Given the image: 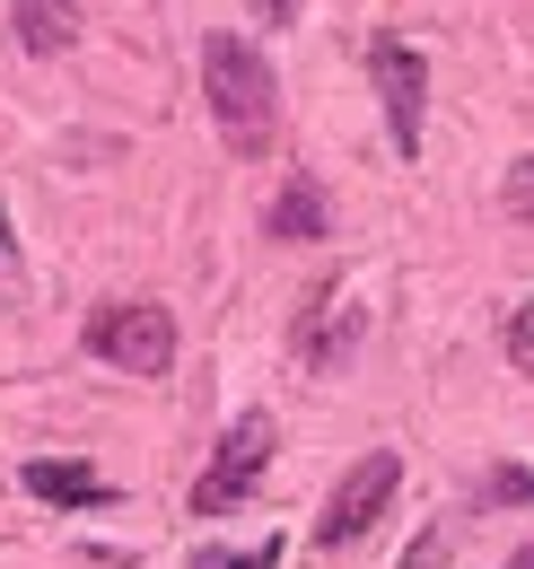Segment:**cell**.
Masks as SVG:
<instances>
[{"mask_svg":"<svg viewBox=\"0 0 534 569\" xmlns=\"http://www.w3.org/2000/svg\"><path fill=\"white\" fill-rule=\"evenodd\" d=\"M201 88H210V123L237 158H264L280 132V79L246 36H201Z\"/></svg>","mask_w":534,"mask_h":569,"instance_id":"cell-1","label":"cell"},{"mask_svg":"<svg viewBox=\"0 0 534 569\" xmlns=\"http://www.w3.org/2000/svg\"><path fill=\"white\" fill-rule=\"evenodd\" d=\"M79 342L123 377H167L176 368V316L158 298H106V307H88Z\"/></svg>","mask_w":534,"mask_h":569,"instance_id":"cell-2","label":"cell"},{"mask_svg":"<svg viewBox=\"0 0 534 569\" xmlns=\"http://www.w3.org/2000/svg\"><path fill=\"white\" fill-rule=\"evenodd\" d=\"M264 465H271V421H264V412L228 421L219 456L201 465V482H194V517H228V508H246L255 482H264Z\"/></svg>","mask_w":534,"mask_h":569,"instance_id":"cell-3","label":"cell"},{"mask_svg":"<svg viewBox=\"0 0 534 569\" xmlns=\"http://www.w3.org/2000/svg\"><path fill=\"white\" fill-rule=\"evenodd\" d=\"M395 482H403V465H395V447H377V456H359L350 473L334 482V499H325V517H316V543L325 552H342V543H359L386 508H395Z\"/></svg>","mask_w":534,"mask_h":569,"instance_id":"cell-4","label":"cell"},{"mask_svg":"<svg viewBox=\"0 0 534 569\" xmlns=\"http://www.w3.org/2000/svg\"><path fill=\"white\" fill-rule=\"evenodd\" d=\"M368 71H377V97H386V123H395V158H421V106H429V62H421V44H377L368 53Z\"/></svg>","mask_w":534,"mask_h":569,"instance_id":"cell-5","label":"cell"},{"mask_svg":"<svg viewBox=\"0 0 534 569\" xmlns=\"http://www.w3.org/2000/svg\"><path fill=\"white\" fill-rule=\"evenodd\" d=\"M18 482H27V499H44V508H106V499H115V491H106V473L79 465V456H36Z\"/></svg>","mask_w":534,"mask_h":569,"instance_id":"cell-6","label":"cell"},{"mask_svg":"<svg viewBox=\"0 0 534 569\" xmlns=\"http://www.w3.org/2000/svg\"><path fill=\"white\" fill-rule=\"evenodd\" d=\"M264 228L280 237V246H316V237L334 228V202H325V184H316V176L298 167V176L280 184V202H271V219H264Z\"/></svg>","mask_w":534,"mask_h":569,"instance_id":"cell-7","label":"cell"},{"mask_svg":"<svg viewBox=\"0 0 534 569\" xmlns=\"http://www.w3.org/2000/svg\"><path fill=\"white\" fill-rule=\"evenodd\" d=\"M70 36H79L70 0H18V44H27V53H62Z\"/></svg>","mask_w":534,"mask_h":569,"instance_id":"cell-8","label":"cell"},{"mask_svg":"<svg viewBox=\"0 0 534 569\" xmlns=\"http://www.w3.org/2000/svg\"><path fill=\"white\" fill-rule=\"evenodd\" d=\"M500 342H508V368H526V377H534V298L508 316V333H500Z\"/></svg>","mask_w":534,"mask_h":569,"instance_id":"cell-9","label":"cell"},{"mask_svg":"<svg viewBox=\"0 0 534 569\" xmlns=\"http://www.w3.org/2000/svg\"><path fill=\"white\" fill-rule=\"evenodd\" d=\"M500 202H508L517 219H534V158H517V167H508V184H500Z\"/></svg>","mask_w":534,"mask_h":569,"instance_id":"cell-10","label":"cell"},{"mask_svg":"<svg viewBox=\"0 0 534 569\" xmlns=\"http://www.w3.org/2000/svg\"><path fill=\"white\" fill-rule=\"evenodd\" d=\"M280 561V543H255V552H201L194 569H271Z\"/></svg>","mask_w":534,"mask_h":569,"instance_id":"cell-11","label":"cell"},{"mask_svg":"<svg viewBox=\"0 0 534 569\" xmlns=\"http://www.w3.org/2000/svg\"><path fill=\"white\" fill-rule=\"evenodd\" d=\"M491 499H534V473L526 465H500V473H491Z\"/></svg>","mask_w":534,"mask_h":569,"instance_id":"cell-12","label":"cell"},{"mask_svg":"<svg viewBox=\"0 0 534 569\" xmlns=\"http://www.w3.org/2000/svg\"><path fill=\"white\" fill-rule=\"evenodd\" d=\"M255 18L264 27H298V0H255Z\"/></svg>","mask_w":534,"mask_h":569,"instance_id":"cell-13","label":"cell"},{"mask_svg":"<svg viewBox=\"0 0 534 569\" xmlns=\"http://www.w3.org/2000/svg\"><path fill=\"white\" fill-rule=\"evenodd\" d=\"M0 272H18V237H9V219H0Z\"/></svg>","mask_w":534,"mask_h":569,"instance_id":"cell-14","label":"cell"},{"mask_svg":"<svg viewBox=\"0 0 534 569\" xmlns=\"http://www.w3.org/2000/svg\"><path fill=\"white\" fill-rule=\"evenodd\" d=\"M508 569H534V552H517V561H508Z\"/></svg>","mask_w":534,"mask_h":569,"instance_id":"cell-15","label":"cell"}]
</instances>
